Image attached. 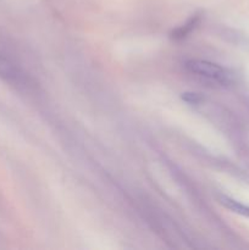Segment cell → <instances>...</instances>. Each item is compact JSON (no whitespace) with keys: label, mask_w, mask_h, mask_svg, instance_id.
<instances>
[{"label":"cell","mask_w":249,"mask_h":250,"mask_svg":"<svg viewBox=\"0 0 249 250\" xmlns=\"http://www.w3.org/2000/svg\"><path fill=\"white\" fill-rule=\"evenodd\" d=\"M0 78L15 87H27L28 78L23 71L9 58L0 53Z\"/></svg>","instance_id":"obj_2"},{"label":"cell","mask_w":249,"mask_h":250,"mask_svg":"<svg viewBox=\"0 0 249 250\" xmlns=\"http://www.w3.org/2000/svg\"><path fill=\"white\" fill-rule=\"evenodd\" d=\"M199 20H200V17L198 16V15L193 16L192 19L187 22V23H185L183 26L178 27V28H176L175 31H172V33H171V38L182 39V38H185V37H187L188 34H189L193 29H194V27L197 26L198 22H199Z\"/></svg>","instance_id":"obj_3"},{"label":"cell","mask_w":249,"mask_h":250,"mask_svg":"<svg viewBox=\"0 0 249 250\" xmlns=\"http://www.w3.org/2000/svg\"><path fill=\"white\" fill-rule=\"evenodd\" d=\"M185 67L188 72L193 75L220 83V84H227L231 81V76L224 67L207 60H197V59L188 60L186 61Z\"/></svg>","instance_id":"obj_1"},{"label":"cell","mask_w":249,"mask_h":250,"mask_svg":"<svg viewBox=\"0 0 249 250\" xmlns=\"http://www.w3.org/2000/svg\"><path fill=\"white\" fill-rule=\"evenodd\" d=\"M182 99H185L187 103L197 104V103L202 99V97H200L199 94H197V93H185V94L182 95Z\"/></svg>","instance_id":"obj_5"},{"label":"cell","mask_w":249,"mask_h":250,"mask_svg":"<svg viewBox=\"0 0 249 250\" xmlns=\"http://www.w3.org/2000/svg\"><path fill=\"white\" fill-rule=\"evenodd\" d=\"M220 203H221L222 205H225L227 209L232 210V211L237 212V214L244 215V216H249V207L241 204V203L237 202V200L231 199V198L228 197H221L220 198Z\"/></svg>","instance_id":"obj_4"}]
</instances>
